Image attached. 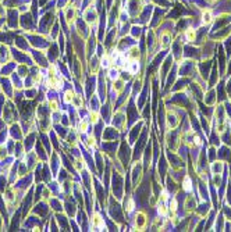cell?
<instances>
[{
  "instance_id": "cell-7",
  "label": "cell",
  "mask_w": 231,
  "mask_h": 232,
  "mask_svg": "<svg viewBox=\"0 0 231 232\" xmlns=\"http://www.w3.org/2000/svg\"><path fill=\"white\" fill-rule=\"evenodd\" d=\"M117 71H115V70H111L110 71V76H111V78H117Z\"/></svg>"
},
{
  "instance_id": "cell-1",
  "label": "cell",
  "mask_w": 231,
  "mask_h": 232,
  "mask_svg": "<svg viewBox=\"0 0 231 232\" xmlns=\"http://www.w3.org/2000/svg\"><path fill=\"white\" fill-rule=\"evenodd\" d=\"M167 121H169V125L171 128H174L175 125H177V120H175V115H171V114H169V118H167Z\"/></svg>"
},
{
  "instance_id": "cell-4",
  "label": "cell",
  "mask_w": 231,
  "mask_h": 232,
  "mask_svg": "<svg viewBox=\"0 0 231 232\" xmlns=\"http://www.w3.org/2000/svg\"><path fill=\"white\" fill-rule=\"evenodd\" d=\"M184 189L185 191H191V179L188 178H185V181H184Z\"/></svg>"
},
{
  "instance_id": "cell-5",
  "label": "cell",
  "mask_w": 231,
  "mask_h": 232,
  "mask_svg": "<svg viewBox=\"0 0 231 232\" xmlns=\"http://www.w3.org/2000/svg\"><path fill=\"white\" fill-rule=\"evenodd\" d=\"M187 38H188V40H194L195 39V32H194V29H188L187 31Z\"/></svg>"
},
{
  "instance_id": "cell-3",
  "label": "cell",
  "mask_w": 231,
  "mask_h": 232,
  "mask_svg": "<svg viewBox=\"0 0 231 232\" xmlns=\"http://www.w3.org/2000/svg\"><path fill=\"white\" fill-rule=\"evenodd\" d=\"M203 22H205V24H209V22H212V14L209 11L203 13Z\"/></svg>"
},
{
  "instance_id": "cell-2",
  "label": "cell",
  "mask_w": 231,
  "mask_h": 232,
  "mask_svg": "<svg viewBox=\"0 0 231 232\" xmlns=\"http://www.w3.org/2000/svg\"><path fill=\"white\" fill-rule=\"evenodd\" d=\"M212 168H213V172H214V174H220L221 168H223V164L217 161V164L214 163V164H213V167H212Z\"/></svg>"
},
{
  "instance_id": "cell-6",
  "label": "cell",
  "mask_w": 231,
  "mask_h": 232,
  "mask_svg": "<svg viewBox=\"0 0 231 232\" xmlns=\"http://www.w3.org/2000/svg\"><path fill=\"white\" fill-rule=\"evenodd\" d=\"M95 224L96 227H103V221H102V218L99 215H95Z\"/></svg>"
}]
</instances>
